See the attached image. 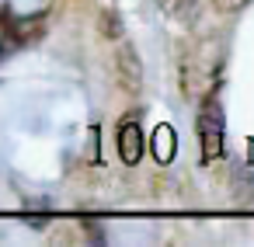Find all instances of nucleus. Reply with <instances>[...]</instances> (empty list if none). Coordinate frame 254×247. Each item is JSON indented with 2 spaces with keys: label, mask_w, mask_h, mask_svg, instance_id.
I'll return each instance as SVG.
<instances>
[{
  "label": "nucleus",
  "mask_w": 254,
  "mask_h": 247,
  "mask_svg": "<svg viewBox=\"0 0 254 247\" xmlns=\"http://www.w3.org/2000/svg\"><path fill=\"white\" fill-rule=\"evenodd\" d=\"M115 77H119V87H126L129 94L143 91V60L136 46L126 39H119V49H115Z\"/></svg>",
  "instance_id": "7ed1b4c3"
},
{
  "label": "nucleus",
  "mask_w": 254,
  "mask_h": 247,
  "mask_svg": "<svg viewBox=\"0 0 254 247\" xmlns=\"http://www.w3.org/2000/svg\"><path fill=\"white\" fill-rule=\"evenodd\" d=\"M98 32L105 35V39H112V42H119L122 39V18H119V11H101V18H98Z\"/></svg>",
  "instance_id": "6e6552de"
},
{
  "label": "nucleus",
  "mask_w": 254,
  "mask_h": 247,
  "mask_svg": "<svg viewBox=\"0 0 254 247\" xmlns=\"http://www.w3.org/2000/svg\"><path fill=\"white\" fill-rule=\"evenodd\" d=\"M84 230H87V237H91L94 244H105V230H101L98 223H91V219H87V223H84Z\"/></svg>",
  "instance_id": "9d476101"
},
{
  "label": "nucleus",
  "mask_w": 254,
  "mask_h": 247,
  "mask_svg": "<svg viewBox=\"0 0 254 247\" xmlns=\"http://www.w3.org/2000/svg\"><path fill=\"white\" fill-rule=\"evenodd\" d=\"M216 70H219V60L216 56L205 60L202 49L191 53V56H185V63H181V91H185V98L195 101V98L209 94V84H212Z\"/></svg>",
  "instance_id": "f03ea898"
},
{
  "label": "nucleus",
  "mask_w": 254,
  "mask_h": 247,
  "mask_svg": "<svg viewBox=\"0 0 254 247\" xmlns=\"http://www.w3.org/2000/svg\"><path fill=\"white\" fill-rule=\"evenodd\" d=\"M115 146H119L122 164L136 167V164L143 160V129H139V122H136V119H129V122H122V125H119V132H115Z\"/></svg>",
  "instance_id": "20e7f679"
},
{
  "label": "nucleus",
  "mask_w": 254,
  "mask_h": 247,
  "mask_svg": "<svg viewBox=\"0 0 254 247\" xmlns=\"http://www.w3.org/2000/svg\"><path fill=\"white\" fill-rule=\"evenodd\" d=\"M0 25H7V35L25 49L32 42H39L46 35V25L42 18H11V11H0Z\"/></svg>",
  "instance_id": "39448f33"
},
{
  "label": "nucleus",
  "mask_w": 254,
  "mask_h": 247,
  "mask_svg": "<svg viewBox=\"0 0 254 247\" xmlns=\"http://www.w3.org/2000/svg\"><path fill=\"white\" fill-rule=\"evenodd\" d=\"M157 7L167 21H178V25H191L195 21V11H198V0H157Z\"/></svg>",
  "instance_id": "423d86ee"
},
{
  "label": "nucleus",
  "mask_w": 254,
  "mask_h": 247,
  "mask_svg": "<svg viewBox=\"0 0 254 247\" xmlns=\"http://www.w3.org/2000/svg\"><path fill=\"white\" fill-rule=\"evenodd\" d=\"M216 4V11H223V14H237V11H244L251 0H212Z\"/></svg>",
  "instance_id": "1a4fd4ad"
},
{
  "label": "nucleus",
  "mask_w": 254,
  "mask_h": 247,
  "mask_svg": "<svg viewBox=\"0 0 254 247\" xmlns=\"http://www.w3.org/2000/svg\"><path fill=\"white\" fill-rule=\"evenodd\" d=\"M150 146H153V157H157L160 164H171V160H174V150H178V136H174V129H171V125H157Z\"/></svg>",
  "instance_id": "0eeeda50"
},
{
  "label": "nucleus",
  "mask_w": 254,
  "mask_h": 247,
  "mask_svg": "<svg viewBox=\"0 0 254 247\" xmlns=\"http://www.w3.org/2000/svg\"><path fill=\"white\" fill-rule=\"evenodd\" d=\"M195 132L202 143V164H212L223 157V136H226V119H223V105L216 94H205L198 119H195Z\"/></svg>",
  "instance_id": "f257e3e1"
}]
</instances>
